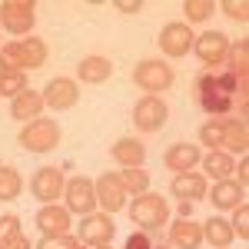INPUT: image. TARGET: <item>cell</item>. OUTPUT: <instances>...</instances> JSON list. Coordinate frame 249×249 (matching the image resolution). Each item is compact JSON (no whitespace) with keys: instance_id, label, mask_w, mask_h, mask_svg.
Segmentation results:
<instances>
[{"instance_id":"e575fe53","label":"cell","mask_w":249,"mask_h":249,"mask_svg":"<svg viewBox=\"0 0 249 249\" xmlns=\"http://www.w3.org/2000/svg\"><path fill=\"white\" fill-rule=\"evenodd\" d=\"M20 236V219L17 216H3L0 219V243H7V239H14Z\"/></svg>"},{"instance_id":"6da1fadb","label":"cell","mask_w":249,"mask_h":249,"mask_svg":"<svg viewBox=\"0 0 249 249\" xmlns=\"http://www.w3.org/2000/svg\"><path fill=\"white\" fill-rule=\"evenodd\" d=\"M236 96H239V107L246 110V93L239 90L230 67H210L196 80V103L210 116H226L232 110V103H236Z\"/></svg>"},{"instance_id":"1f68e13d","label":"cell","mask_w":249,"mask_h":249,"mask_svg":"<svg viewBox=\"0 0 249 249\" xmlns=\"http://www.w3.org/2000/svg\"><path fill=\"white\" fill-rule=\"evenodd\" d=\"M37 249H80V239H70V236H43Z\"/></svg>"},{"instance_id":"83f0119b","label":"cell","mask_w":249,"mask_h":249,"mask_svg":"<svg viewBox=\"0 0 249 249\" xmlns=\"http://www.w3.org/2000/svg\"><path fill=\"white\" fill-rule=\"evenodd\" d=\"M20 186H23L20 173L10 170V166H0V199H17Z\"/></svg>"},{"instance_id":"f546056e","label":"cell","mask_w":249,"mask_h":249,"mask_svg":"<svg viewBox=\"0 0 249 249\" xmlns=\"http://www.w3.org/2000/svg\"><path fill=\"white\" fill-rule=\"evenodd\" d=\"M199 140L206 143V146H223V120H213V123H206L203 130H199Z\"/></svg>"},{"instance_id":"5b68a950","label":"cell","mask_w":249,"mask_h":249,"mask_svg":"<svg viewBox=\"0 0 249 249\" xmlns=\"http://www.w3.org/2000/svg\"><path fill=\"white\" fill-rule=\"evenodd\" d=\"M133 83L140 87V90L156 93V90H166V87L173 83V70L166 67V63H160V60H143V63L133 70Z\"/></svg>"},{"instance_id":"52a82bcc","label":"cell","mask_w":249,"mask_h":249,"mask_svg":"<svg viewBox=\"0 0 249 249\" xmlns=\"http://www.w3.org/2000/svg\"><path fill=\"white\" fill-rule=\"evenodd\" d=\"M166 103L160 100V96H146V100H140L133 110V123L143 130V133H156L163 123H166Z\"/></svg>"},{"instance_id":"7c38bea8","label":"cell","mask_w":249,"mask_h":249,"mask_svg":"<svg viewBox=\"0 0 249 249\" xmlns=\"http://www.w3.org/2000/svg\"><path fill=\"white\" fill-rule=\"evenodd\" d=\"M63 190H67V210H70V213H83V216H87V213L96 206L93 183H90L87 176H77V179H70Z\"/></svg>"},{"instance_id":"f1b7e54d","label":"cell","mask_w":249,"mask_h":249,"mask_svg":"<svg viewBox=\"0 0 249 249\" xmlns=\"http://www.w3.org/2000/svg\"><path fill=\"white\" fill-rule=\"evenodd\" d=\"M120 183H123V190H133L140 196V193H146V186H150V176L140 170V166H133V170H123Z\"/></svg>"},{"instance_id":"7402d4cb","label":"cell","mask_w":249,"mask_h":249,"mask_svg":"<svg viewBox=\"0 0 249 249\" xmlns=\"http://www.w3.org/2000/svg\"><path fill=\"white\" fill-rule=\"evenodd\" d=\"M230 57H232V63H230V73L236 77L239 90L246 93V80H249V43H246V40H239V43H236V47L230 50Z\"/></svg>"},{"instance_id":"e0dca14e","label":"cell","mask_w":249,"mask_h":249,"mask_svg":"<svg viewBox=\"0 0 249 249\" xmlns=\"http://www.w3.org/2000/svg\"><path fill=\"white\" fill-rule=\"evenodd\" d=\"M170 239L179 249H199V243H203V226L193 223V219H179V223H173Z\"/></svg>"},{"instance_id":"836d02e7","label":"cell","mask_w":249,"mask_h":249,"mask_svg":"<svg viewBox=\"0 0 249 249\" xmlns=\"http://www.w3.org/2000/svg\"><path fill=\"white\" fill-rule=\"evenodd\" d=\"M232 232H239L243 239L249 236V206H246V203H239V206H236V219H232Z\"/></svg>"},{"instance_id":"44dd1931","label":"cell","mask_w":249,"mask_h":249,"mask_svg":"<svg viewBox=\"0 0 249 249\" xmlns=\"http://www.w3.org/2000/svg\"><path fill=\"white\" fill-rule=\"evenodd\" d=\"M223 146L232 153H246L249 136H246V123L243 120H223Z\"/></svg>"},{"instance_id":"cb8c5ba5","label":"cell","mask_w":249,"mask_h":249,"mask_svg":"<svg viewBox=\"0 0 249 249\" xmlns=\"http://www.w3.org/2000/svg\"><path fill=\"white\" fill-rule=\"evenodd\" d=\"M239 199H243V186L239 183L223 179L219 186H213V206H219V210H236Z\"/></svg>"},{"instance_id":"f35d334b","label":"cell","mask_w":249,"mask_h":249,"mask_svg":"<svg viewBox=\"0 0 249 249\" xmlns=\"http://www.w3.org/2000/svg\"><path fill=\"white\" fill-rule=\"evenodd\" d=\"M246 176H249V163L243 160V163H239V186H246Z\"/></svg>"},{"instance_id":"8fae6325","label":"cell","mask_w":249,"mask_h":249,"mask_svg":"<svg viewBox=\"0 0 249 249\" xmlns=\"http://www.w3.org/2000/svg\"><path fill=\"white\" fill-rule=\"evenodd\" d=\"M226 53H230V40H226V34H219V30H206L203 37H196V57L203 60V63L216 67V63L226 60Z\"/></svg>"},{"instance_id":"d590c367","label":"cell","mask_w":249,"mask_h":249,"mask_svg":"<svg viewBox=\"0 0 249 249\" xmlns=\"http://www.w3.org/2000/svg\"><path fill=\"white\" fill-rule=\"evenodd\" d=\"M223 10H226V17H232V20H239V23H246V17H249V3H236V0H226L223 3Z\"/></svg>"},{"instance_id":"d6a6232c","label":"cell","mask_w":249,"mask_h":249,"mask_svg":"<svg viewBox=\"0 0 249 249\" xmlns=\"http://www.w3.org/2000/svg\"><path fill=\"white\" fill-rule=\"evenodd\" d=\"M126 249H166L163 243H156L150 232H133L130 239H126Z\"/></svg>"},{"instance_id":"5bb4252c","label":"cell","mask_w":249,"mask_h":249,"mask_svg":"<svg viewBox=\"0 0 249 249\" xmlns=\"http://www.w3.org/2000/svg\"><path fill=\"white\" fill-rule=\"evenodd\" d=\"M77 100H80V90H77V83H73V80L57 77V80H50V83H47L43 103H47L50 110H70Z\"/></svg>"},{"instance_id":"2e32d148","label":"cell","mask_w":249,"mask_h":249,"mask_svg":"<svg viewBox=\"0 0 249 249\" xmlns=\"http://www.w3.org/2000/svg\"><path fill=\"white\" fill-rule=\"evenodd\" d=\"M173 196H179L183 203L203 199V196H206V179H203V176H193V173H176V179H173Z\"/></svg>"},{"instance_id":"9a60e30c","label":"cell","mask_w":249,"mask_h":249,"mask_svg":"<svg viewBox=\"0 0 249 249\" xmlns=\"http://www.w3.org/2000/svg\"><path fill=\"white\" fill-rule=\"evenodd\" d=\"M37 226L43 230V236H67V230H70V213L50 203V206H43L37 213Z\"/></svg>"},{"instance_id":"4dcf8cb0","label":"cell","mask_w":249,"mask_h":249,"mask_svg":"<svg viewBox=\"0 0 249 249\" xmlns=\"http://www.w3.org/2000/svg\"><path fill=\"white\" fill-rule=\"evenodd\" d=\"M183 10H186V20H206L213 14V0H186Z\"/></svg>"},{"instance_id":"ab89813d","label":"cell","mask_w":249,"mask_h":249,"mask_svg":"<svg viewBox=\"0 0 249 249\" xmlns=\"http://www.w3.org/2000/svg\"><path fill=\"white\" fill-rule=\"evenodd\" d=\"M100 249H110V246H100Z\"/></svg>"},{"instance_id":"74e56055","label":"cell","mask_w":249,"mask_h":249,"mask_svg":"<svg viewBox=\"0 0 249 249\" xmlns=\"http://www.w3.org/2000/svg\"><path fill=\"white\" fill-rule=\"evenodd\" d=\"M116 7H120V10H123V14H136V10H140V7H143V3H140V0H133V3H126V0H120V3H116Z\"/></svg>"},{"instance_id":"8d00e7d4","label":"cell","mask_w":249,"mask_h":249,"mask_svg":"<svg viewBox=\"0 0 249 249\" xmlns=\"http://www.w3.org/2000/svg\"><path fill=\"white\" fill-rule=\"evenodd\" d=\"M0 249H30V243H27V236H14V239L0 243Z\"/></svg>"},{"instance_id":"9c48e42d","label":"cell","mask_w":249,"mask_h":249,"mask_svg":"<svg viewBox=\"0 0 249 249\" xmlns=\"http://www.w3.org/2000/svg\"><path fill=\"white\" fill-rule=\"evenodd\" d=\"M113 232H116L113 219L107 213H96V216H87L80 223V243H87V246H110Z\"/></svg>"},{"instance_id":"30bf717a","label":"cell","mask_w":249,"mask_h":249,"mask_svg":"<svg viewBox=\"0 0 249 249\" xmlns=\"http://www.w3.org/2000/svg\"><path fill=\"white\" fill-rule=\"evenodd\" d=\"M30 190H34V196H37L40 203H53L60 193H63V176H60V170H53V166H40L37 173H34V179H30Z\"/></svg>"},{"instance_id":"ffe728a7","label":"cell","mask_w":249,"mask_h":249,"mask_svg":"<svg viewBox=\"0 0 249 249\" xmlns=\"http://www.w3.org/2000/svg\"><path fill=\"white\" fill-rule=\"evenodd\" d=\"M196 160H199V150L193 143H176V146H170V153H166V170L186 173L190 166H196Z\"/></svg>"},{"instance_id":"8992f818","label":"cell","mask_w":249,"mask_h":249,"mask_svg":"<svg viewBox=\"0 0 249 249\" xmlns=\"http://www.w3.org/2000/svg\"><path fill=\"white\" fill-rule=\"evenodd\" d=\"M0 23L10 34H27L34 27V3L30 0H7V3H0Z\"/></svg>"},{"instance_id":"484cf974","label":"cell","mask_w":249,"mask_h":249,"mask_svg":"<svg viewBox=\"0 0 249 249\" xmlns=\"http://www.w3.org/2000/svg\"><path fill=\"white\" fill-rule=\"evenodd\" d=\"M27 90V77L20 70H3L0 67V96H20Z\"/></svg>"},{"instance_id":"d6986e66","label":"cell","mask_w":249,"mask_h":249,"mask_svg":"<svg viewBox=\"0 0 249 249\" xmlns=\"http://www.w3.org/2000/svg\"><path fill=\"white\" fill-rule=\"evenodd\" d=\"M80 70V80L83 83H103V80H110V73H113V63L107 57H87L77 63Z\"/></svg>"},{"instance_id":"277c9868","label":"cell","mask_w":249,"mask_h":249,"mask_svg":"<svg viewBox=\"0 0 249 249\" xmlns=\"http://www.w3.org/2000/svg\"><path fill=\"white\" fill-rule=\"evenodd\" d=\"M57 143H60V126L53 120H34L20 133V146L30 153H50Z\"/></svg>"},{"instance_id":"603a6c76","label":"cell","mask_w":249,"mask_h":249,"mask_svg":"<svg viewBox=\"0 0 249 249\" xmlns=\"http://www.w3.org/2000/svg\"><path fill=\"white\" fill-rule=\"evenodd\" d=\"M43 110V96L34 93V90H23L20 96H14V103H10V116L14 120H27V116H37Z\"/></svg>"},{"instance_id":"7a4b0ae2","label":"cell","mask_w":249,"mask_h":249,"mask_svg":"<svg viewBox=\"0 0 249 249\" xmlns=\"http://www.w3.org/2000/svg\"><path fill=\"white\" fill-rule=\"evenodd\" d=\"M0 60H3V70H37L47 63V43L37 37H27V40H14L0 50Z\"/></svg>"},{"instance_id":"d4e9b609","label":"cell","mask_w":249,"mask_h":249,"mask_svg":"<svg viewBox=\"0 0 249 249\" xmlns=\"http://www.w3.org/2000/svg\"><path fill=\"white\" fill-rule=\"evenodd\" d=\"M203 236H206L216 249H226L232 243V226L226 223V219L213 216V219H206V226H203Z\"/></svg>"},{"instance_id":"3957f363","label":"cell","mask_w":249,"mask_h":249,"mask_svg":"<svg viewBox=\"0 0 249 249\" xmlns=\"http://www.w3.org/2000/svg\"><path fill=\"white\" fill-rule=\"evenodd\" d=\"M130 216H133V223L143 232H153L170 219V206H166V199L156 196V193H140L133 199V206H130Z\"/></svg>"},{"instance_id":"ac0fdd59","label":"cell","mask_w":249,"mask_h":249,"mask_svg":"<svg viewBox=\"0 0 249 249\" xmlns=\"http://www.w3.org/2000/svg\"><path fill=\"white\" fill-rule=\"evenodd\" d=\"M113 160L120 163V166L133 170V166H143L146 150H143V143H136V140H116L113 143Z\"/></svg>"},{"instance_id":"4316f807","label":"cell","mask_w":249,"mask_h":249,"mask_svg":"<svg viewBox=\"0 0 249 249\" xmlns=\"http://www.w3.org/2000/svg\"><path fill=\"white\" fill-rule=\"evenodd\" d=\"M236 170V166H232V160L226 153H219V150H213L210 156H206V173H210L213 179H219V183H223V179H230V173Z\"/></svg>"},{"instance_id":"ba28073f","label":"cell","mask_w":249,"mask_h":249,"mask_svg":"<svg viewBox=\"0 0 249 249\" xmlns=\"http://www.w3.org/2000/svg\"><path fill=\"white\" fill-rule=\"evenodd\" d=\"M96 203L103 206V213L110 216V213L123 210V203H126V190H123V183H120V176H113V173H103L100 179H96Z\"/></svg>"},{"instance_id":"4fadbf2b","label":"cell","mask_w":249,"mask_h":249,"mask_svg":"<svg viewBox=\"0 0 249 249\" xmlns=\"http://www.w3.org/2000/svg\"><path fill=\"white\" fill-rule=\"evenodd\" d=\"M190 47H193V34L186 23H166L160 30V50L166 57H183Z\"/></svg>"}]
</instances>
